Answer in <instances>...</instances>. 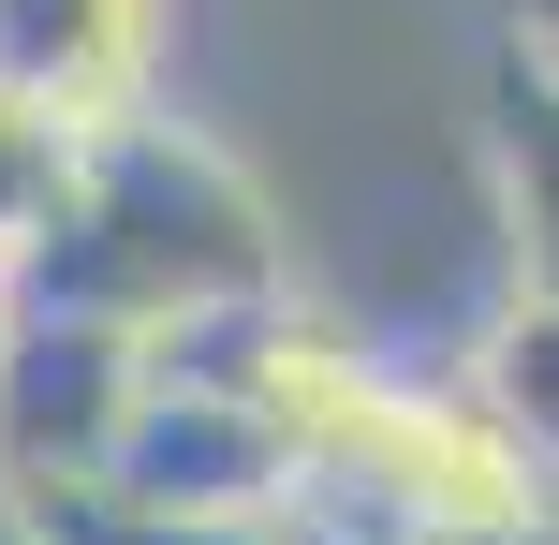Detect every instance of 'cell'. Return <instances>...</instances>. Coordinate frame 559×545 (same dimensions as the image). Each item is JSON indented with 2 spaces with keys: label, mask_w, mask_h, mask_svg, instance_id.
<instances>
[{
  "label": "cell",
  "mask_w": 559,
  "mask_h": 545,
  "mask_svg": "<svg viewBox=\"0 0 559 545\" xmlns=\"http://www.w3.org/2000/svg\"><path fill=\"white\" fill-rule=\"evenodd\" d=\"M15 310H88V324H163L192 310H236V295H280V236H265V192L192 133V118H118V133L74 147L45 236L15 251Z\"/></svg>",
  "instance_id": "1"
},
{
  "label": "cell",
  "mask_w": 559,
  "mask_h": 545,
  "mask_svg": "<svg viewBox=\"0 0 559 545\" xmlns=\"http://www.w3.org/2000/svg\"><path fill=\"white\" fill-rule=\"evenodd\" d=\"M0 118L59 147L163 118V0H0Z\"/></svg>",
  "instance_id": "2"
},
{
  "label": "cell",
  "mask_w": 559,
  "mask_h": 545,
  "mask_svg": "<svg viewBox=\"0 0 559 545\" xmlns=\"http://www.w3.org/2000/svg\"><path fill=\"white\" fill-rule=\"evenodd\" d=\"M456 369H472L486 399H501V428H515V442H531V458L559 472V281H515V310L486 324Z\"/></svg>",
  "instance_id": "3"
},
{
  "label": "cell",
  "mask_w": 559,
  "mask_h": 545,
  "mask_svg": "<svg viewBox=\"0 0 559 545\" xmlns=\"http://www.w3.org/2000/svg\"><path fill=\"white\" fill-rule=\"evenodd\" d=\"M515 265L559 281V74L515 88Z\"/></svg>",
  "instance_id": "4"
},
{
  "label": "cell",
  "mask_w": 559,
  "mask_h": 545,
  "mask_svg": "<svg viewBox=\"0 0 559 545\" xmlns=\"http://www.w3.org/2000/svg\"><path fill=\"white\" fill-rule=\"evenodd\" d=\"M515 45H531V74H559V0H515Z\"/></svg>",
  "instance_id": "5"
},
{
  "label": "cell",
  "mask_w": 559,
  "mask_h": 545,
  "mask_svg": "<svg viewBox=\"0 0 559 545\" xmlns=\"http://www.w3.org/2000/svg\"><path fill=\"white\" fill-rule=\"evenodd\" d=\"M0 545H59V517H45L29 487H0Z\"/></svg>",
  "instance_id": "6"
},
{
  "label": "cell",
  "mask_w": 559,
  "mask_h": 545,
  "mask_svg": "<svg viewBox=\"0 0 559 545\" xmlns=\"http://www.w3.org/2000/svg\"><path fill=\"white\" fill-rule=\"evenodd\" d=\"M486 545H559V517H545V531H486Z\"/></svg>",
  "instance_id": "7"
},
{
  "label": "cell",
  "mask_w": 559,
  "mask_h": 545,
  "mask_svg": "<svg viewBox=\"0 0 559 545\" xmlns=\"http://www.w3.org/2000/svg\"><path fill=\"white\" fill-rule=\"evenodd\" d=\"M280 545H338V531H295V517H280Z\"/></svg>",
  "instance_id": "8"
}]
</instances>
